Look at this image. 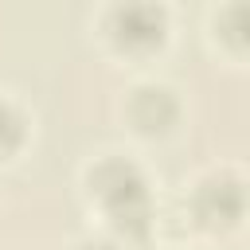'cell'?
Wrapping results in <instances>:
<instances>
[{
	"label": "cell",
	"mask_w": 250,
	"mask_h": 250,
	"mask_svg": "<svg viewBox=\"0 0 250 250\" xmlns=\"http://www.w3.org/2000/svg\"><path fill=\"white\" fill-rule=\"evenodd\" d=\"M129 117H133V125L141 133H164L180 117V102L164 86H141L129 98Z\"/></svg>",
	"instance_id": "cell-4"
},
{
	"label": "cell",
	"mask_w": 250,
	"mask_h": 250,
	"mask_svg": "<svg viewBox=\"0 0 250 250\" xmlns=\"http://www.w3.org/2000/svg\"><path fill=\"white\" fill-rule=\"evenodd\" d=\"M219 23L227 27L223 35H227L230 43H242V31H246V8H242V4H234V8H227V12L219 16Z\"/></svg>",
	"instance_id": "cell-6"
},
{
	"label": "cell",
	"mask_w": 250,
	"mask_h": 250,
	"mask_svg": "<svg viewBox=\"0 0 250 250\" xmlns=\"http://www.w3.org/2000/svg\"><path fill=\"white\" fill-rule=\"evenodd\" d=\"M78 250H113V246H109V242H102V238H98V242H82V246H78Z\"/></svg>",
	"instance_id": "cell-7"
},
{
	"label": "cell",
	"mask_w": 250,
	"mask_h": 250,
	"mask_svg": "<svg viewBox=\"0 0 250 250\" xmlns=\"http://www.w3.org/2000/svg\"><path fill=\"white\" fill-rule=\"evenodd\" d=\"M195 219L211 230L219 227H234L242 219V207H246V191H242V180L234 172H219V176H207L199 188H195Z\"/></svg>",
	"instance_id": "cell-2"
},
{
	"label": "cell",
	"mask_w": 250,
	"mask_h": 250,
	"mask_svg": "<svg viewBox=\"0 0 250 250\" xmlns=\"http://www.w3.org/2000/svg\"><path fill=\"white\" fill-rule=\"evenodd\" d=\"M168 16L156 4H121L109 12V35L125 51H148L164 39Z\"/></svg>",
	"instance_id": "cell-3"
},
{
	"label": "cell",
	"mask_w": 250,
	"mask_h": 250,
	"mask_svg": "<svg viewBox=\"0 0 250 250\" xmlns=\"http://www.w3.org/2000/svg\"><path fill=\"white\" fill-rule=\"evenodd\" d=\"M90 191L105 203L109 223L125 238H141L148 230V191L145 172L125 156H105L90 168Z\"/></svg>",
	"instance_id": "cell-1"
},
{
	"label": "cell",
	"mask_w": 250,
	"mask_h": 250,
	"mask_svg": "<svg viewBox=\"0 0 250 250\" xmlns=\"http://www.w3.org/2000/svg\"><path fill=\"white\" fill-rule=\"evenodd\" d=\"M23 145V113L8 102H0V156L16 152Z\"/></svg>",
	"instance_id": "cell-5"
}]
</instances>
